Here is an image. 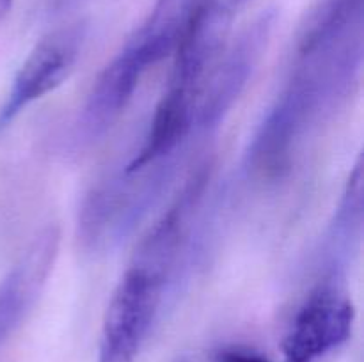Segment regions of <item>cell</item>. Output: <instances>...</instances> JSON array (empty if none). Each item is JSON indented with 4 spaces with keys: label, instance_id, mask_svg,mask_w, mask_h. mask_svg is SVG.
<instances>
[{
    "label": "cell",
    "instance_id": "5",
    "mask_svg": "<svg viewBox=\"0 0 364 362\" xmlns=\"http://www.w3.org/2000/svg\"><path fill=\"white\" fill-rule=\"evenodd\" d=\"M85 32L84 23L66 25L36 43L18 70L0 109V128L7 126L28 105L66 82L82 53Z\"/></svg>",
    "mask_w": 364,
    "mask_h": 362
},
{
    "label": "cell",
    "instance_id": "11",
    "mask_svg": "<svg viewBox=\"0 0 364 362\" xmlns=\"http://www.w3.org/2000/svg\"><path fill=\"white\" fill-rule=\"evenodd\" d=\"M180 362H188V361H180Z\"/></svg>",
    "mask_w": 364,
    "mask_h": 362
},
{
    "label": "cell",
    "instance_id": "1",
    "mask_svg": "<svg viewBox=\"0 0 364 362\" xmlns=\"http://www.w3.org/2000/svg\"><path fill=\"white\" fill-rule=\"evenodd\" d=\"M364 0H326L306 21L287 85L249 142L245 167L276 180L290 170L306 137L333 116L363 66Z\"/></svg>",
    "mask_w": 364,
    "mask_h": 362
},
{
    "label": "cell",
    "instance_id": "8",
    "mask_svg": "<svg viewBox=\"0 0 364 362\" xmlns=\"http://www.w3.org/2000/svg\"><path fill=\"white\" fill-rule=\"evenodd\" d=\"M196 0H155L144 23L128 39L151 66L176 52Z\"/></svg>",
    "mask_w": 364,
    "mask_h": 362
},
{
    "label": "cell",
    "instance_id": "9",
    "mask_svg": "<svg viewBox=\"0 0 364 362\" xmlns=\"http://www.w3.org/2000/svg\"><path fill=\"white\" fill-rule=\"evenodd\" d=\"M210 362H272L267 355L259 353L258 350L240 344H231L217 350L212 355Z\"/></svg>",
    "mask_w": 364,
    "mask_h": 362
},
{
    "label": "cell",
    "instance_id": "2",
    "mask_svg": "<svg viewBox=\"0 0 364 362\" xmlns=\"http://www.w3.org/2000/svg\"><path fill=\"white\" fill-rule=\"evenodd\" d=\"M174 275L169 266L135 252L107 305L98 362L137 361Z\"/></svg>",
    "mask_w": 364,
    "mask_h": 362
},
{
    "label": "cell",
    "instance_id": "10",
    "mask_svg": "<svg viewBox=\"0 0 364 362\" xmlns=\"http://www.w3.org/2000/svg\"><path fill=\"white\" fill-rule=\"evenodd\" d=\"M11 7H13V0H0V21L7 16Z\"/></svg>",
    "mask_w": 364,
    "mask_h": 362
},
{
    "label": "cell",
    "instance_id": "3",
    "mask_svg": "<svg viewBox=\"0 0 364 362\" xmlns=\"http://www.w3.org/2000/svg\"><path fill=\"white\" fill-rule=\"evenodd\" d=\"M355 307L343 272H322L284 332L283 362H320L352 336Z\"/></svg>",
    "mask_w": 364,
    "mask_h": 362
},
{
    "label": "cell",
    "instance_id": "7",
    "mask_svg": "<svg viewBox=\"0 0 364 362\" xmlns=\"http://www.w3.org/2000/svg\"><path fill=\"white\" fill-rule=\"evenodd\" d=\"M363 195H364V176L363 162L358 160L352 170L348 183L345 187L341 201L338 204L334 219L327 231V240L323 243V266L322 272H343L347 266L350 252L361 240L363 231Z\"/></svg>",
    "mask_w": 364,
    "mask_h": 362
},
{
    "label": "cell",
    "instance_id": "4",
    "mask_svg": "<svg viewBox=\"0 0 364 362\" xmlns=\"http://www.w3.org/2000/svg\"><path fill=\"white\" fill-rule=\"evenodd\" d=\"M272 23V14H262L245 27L231 45H226L223 53L208 67L196 92V135H203L219 126L235 105L265 52Z\"/></svg>",
    "mask_w": 364,
    "mask_h": 362
},
{
    "label": "cell",
    "instance_id": "6",
    "mask_svg": "<svg viewBox=\"0 0 364 362\" xmlns=\"http://www.w3.org/2000/svg\"><path fill=\"white\" fill-rule=\"evenodd\" d=\"M60 245L57 226L39 231L0 280V346L21 325L45 290Z\"/></svg>",
    "mask_w": 364,
    "mask_h": 362
}]
</instances>
